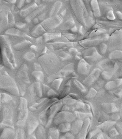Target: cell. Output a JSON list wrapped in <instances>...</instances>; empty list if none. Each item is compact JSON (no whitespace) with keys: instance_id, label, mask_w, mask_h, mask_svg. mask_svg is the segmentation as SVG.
I'll list each match as a JSON object with an SVG mask.
<instances>
[{"instance_id":"34","label":"cell","mask_w":122,"mask_h":139,"mask_svg":"<svg viewBox=\"0 0 122 139\" xmlns=\"http://www.w3.org/2000/svg\"><path fill=\"white\" fill-rule=\"evenodd\" d=\"M17 132L18 133L17 136H18V138H23L24 137L23 131L22 130H19Z\"/></svg>"},{"instance_id":"25","label":"cell","mask_w":122,"mask_h":139,"mask_svg":"<svg viewBox=\"0 0 122 139\" xmlns=\"http://www.w3.org/2000/svg\"><path fill=\"white\" fill-rule=\"evenodd\" d=\"M107 18L108 20H115V16L114 14V12L112 10L109 11L107 14Z\"/></svg>"},{"instance_id":"26","label":"cell","mask_w":122,"mask_h":139,"mask_svg":"<svg viewBox=\"0 0 122 139\" xmlns=\"http://www.w3.org/2000/svg\"><path fill=\"white\" fill-rule=\"evenodd\" d=\"M7 33L9 34L14 35H19L21 34L19 30L16 29H10L9 30L7 31Z\"/></svg>"},{"instance_id":"20","label":"cell","mask_w":122,"mask_h":139,"mask_svg":"<svg viewBox=\"0 0 122 139\" xmlns=\"http://www.w3.org/2000/svg\"><path fill=\"white\" fill-rule=\"evenodd\" d=\"M37 137L38 138H44L45 137V131L42 126H40L38 128L36 133Z\"/></svg>"},{"instance_id":"11","label":"cell","mask_w":122,"mask_h":139,"mask_svg":"<svg viewBox=\"0 0 122 139\" xmlns=\"http://www.w3.org/2000/svg\"><path fill=\"white\" fill-rule=\"evenodd\" d=\"M83 122L80 120H77L73 123L71 127V131L73 134H76L80 131Z\"/></svg>"},{"instance_id":"3","label":"cell","mask_w":122,"mask_h":139,"mask_svg":"<svg viewBox=\"0 0 122 139\" xmlns=\"http://www.w3.org/2000/svg\"><path fill=\"white\" fill-rule=\"evenodd\" d=\"M74 119L75 116L72 113L68 112L63 111L57 115L54 119V123L57 125L60 123L72 121Z\"/></svg>"},{"instance_id":"33","label":"cell","mask_w":122,"mask_h":139,"mask_svg":"<svg viewBox=\"0 0 122 139\" xmlns=\"http://www.w3.org/2000/svg\"><path fill=\"white\" fill-rule=\"evenodd\" d=\"M60 35L59 34H51L47 35V36H45V38H46V40H50L51 39H53L55 38L59 37H60Z\"/></svg>"},{"instance_id":"5","label":"cell","mask_w":122,"mask_h":139,"mask_svg":"<svg viewBox=\"0 0 122 139\" xmlns=\"http://www.w3.org/2000/svg\"><path fill=\"white\" fill-rule=\"evenodd\" d=\"M3 80L6 81V82L4 81V85H5V88H6V90L10 92L11 93H14L15 94L16 93H18V89L17 88L16 85H15V83L13 81V79L10 78L8 76H6L3 78Z\"/></svg>"},{"instance_id":"24","label":"cell","mask_w":122,"mask_h":139,"mask_svg":"<svg viewBox=\"0 0 122 139\" xmlns=\"http://www.w3.org/2000/svg\"><path fill=\"white\" fill-rule=\"evenodd\" d=\"M116 85H118L116 81H111L106 84V87L108 89H111L114 88Z\"/></svg>"},{"instance_id":"12","label":"cell","mask_w":122,"mask_h":139,"mask_svg":"<svg viewBox=\"0 0 122 139\" xmlns=\"http://www.w3.org/2000/svg\"><path fill=\"white\" fill-rule=\"evenodd\" d=\"M60 104H58L56 105H54L52 107L51 109H50V111L49 113V119H48V123H50V122L51 121L52 119H53V116L55 114L56 111H58V110H59V107H60Z\"/></svg>"},{"instance_id":"35","label":"cell","mask_w":122,"mask_h":139,"mask_svg":"<svg viewBox=\"0 0 122 139\" xmlns=\"http://www.w3.org/2000/svg\"><path fill=\"white\" fill-rule=\"evenodd\" d=\"M91 90H90L89 92V94H88V96H89V97H93V95L95 94V93L96 92L95 91V90L93 89H91Z\"/></svg>"},{"instance_id":"32","label":"cell","mask_w":122,"mask_h":139,"mask_svg":"<svg viewBox=\"0 0 122 139\" xmlns=\"http://www.w3.org/2000/svg\"><path fill=\"white\" fill-rule=\"evenodd\" d=\"M35 57V55L32 52H29L25 55V57L27 59L31 60Z\"/></svg>"},{"instance_id":"16","label":"cell","mask_w":122,"mask_h":139,"mask_svg":"<svg viewBox=\"0 0 122 139\" xmlns=\"http://www.w3.org/2000/svg\"><path fill=\"white\" fill-rule=\"evenodd\" d=\"M37 7L36 4H34L33 5H32L31 6H30L28 8L25 9V10H23L21 12V15L23 16H26L29 13H30L32 11H33V10H35V9Z\"/></svg>"},{"instance_id":"4","label":"cell","mask_w":122,"mask_h":139,"mask_svg":"<svg viewBox=\"0 0 122 139\" xmlns=\"http://www.w3.org/2000/svg\"><path fill=\"white\" fill-rule=\"evenodd\" d=\"M21 98L19 111L18 124L20 126L23 125L26 120L27 114V102L25 99Z\"/></svg>"},{"instance_id":"10","label":"cell","mask_w":122,"mask_h":139,"mask_svg":"<svg viewBox=\"0 0 122 139\" xmlns=\"http://www.w3.org/2000/svg\"><path fill=\"white\" fill-rule=\"evenodd\" d=\"M33 87H31L30 89V91H31L32 94L35 95L37 97H40L42 95V92H41V88L40 87V84L39 83H35L33 85ZM30 92V93H31Z\"/></svg>"},{"instance_id":"23","label":"cell","mask_w":122,"mask_h":139,"mask_svg":"<svg viewBox=\"0 0 122 139\" xmlns=\"http://www.w3.org/2000/svg\"><path fill=\"white\" fill-rule=\"evenodd\" d=\"M62 80H63L62 79L60 78L59 79H56L54 81L52 84L53 87L55 89V90H58L60 87V85L61 84V82H62Z\"/></svg>"},{"instance_id":"30","label":"cell","mask_w":122,"mask_h":139,"mask_svg":"<svg viewBox=\"0 0 122 139\" xmlns=\"http://www.w3.org/2000/svg\"><path fill=\"white\" fill-rule=\"evenodd\" d=\"M107 45L105 43H102L101 44L99 47V49L100 51L102 54H105L106 51L107 49Z\"/></svg>"},{"instance_id":"29","label":"cell","mask_w":122,"mask_h":139,"mask_svg":"<svg viewBox=\"0 0 122 139\" xmlns=\"http://www.w3.org/2000/svg\"><path fill=\"white\" fill-rule=\"evenodd\" d=\"M88 124V122L85 121L84 123V125H83V128H82V130H81V132L80 133L81 134L79 135V136H81V135H82V138H83V135H84L85 134H86V128L87 127H88V125H87V124Z\"/></svg>"},{"instance_id":"13","label":"cell","mask_w":122,"mask_h":139,"mask_svg":"<svg viewBox=\"0 0 122 139\" xmlns=\"http://www.w3.org/2000/svg\"><path fill=\"white\" fill-rule=\"evenodd\" d=\"M32 31V34L34 36H38L44 33L45 31V29L41 25H38Z\"/></svg>"},{"instance_id":"18","label":"cell","mask_w":122,"mask_h":139,"mask_svg":"<svg viewBox=\"0 0 122 139\" xmlns=\"http://www.w3.org/2000/svg\"><path fill=\"white\" fill-rule=\"evenodd\" d=\"M111 59H122V51H116L113 52L109 56Z\"/></svg>"},{"instance_id":"31","label":"cell","mask_w":122,"mask_h":139,"mask_svg":"<svg viewBox=\"0 0 122 139\" xmlns=\"http://www.w3.org/2000/svg\"><path fill=\"white\" fill-rule=\"evenodd\" d=\"M75 83L76 85V86L79 88V89L81 90V91L83 92H85L86 91V89L82 85L81 83H80L79 81L77 80L75 81Z\"/></svg>"},{"instance_id":"14","label":"cell","mask_w":122,"mask_h":139,"mask_svg":"<svg viewBox=\"0 0 122 139\" xmlns=\"http://www.w3.org/2000/svg\"><path fill=\"white\" fill-rule=\"evenodd\" d=\"M59 135L58 131L55 128H52L50 129L49 132L48 133V136L50 138H53V139L58 138L59 137Z\"/></svg>"},{"instance_id":"1","label":"cell","mask_w":122,"mask_h":139,"mask_svg":"<svg viewBox=\"0 0 122 139\" xmlns=\"http://www.w3.org/2000/svg\"><path fill=\"white\" fill-rule=\"evenodd\" d=\"M73 1V4H72L71 5L73 7L72 8L76 16L79 18L80 21L84 24V25H89V18L87 10L83 2L81 1H78V2H76V4L75 3V2Z\"/></svg>"},{"instance_id":"22","label":"cell","mask_w":122,"mask_h":139,"mask_svg":"<svg viewBox=\"0 0 122 139\" xmlns=\"http://www.w3.org/2000/svg\"><path fill=\"white\" fill-rule=\"evenodd\" d=\"M35 120H33L30 121V123L29 124V131L30 133H31L33 132V131L35 130V128L38 125V123Z\"/></svg>"},{"instance_id":"38","label":"cell","mask_w":122,"mask_h":139,"mask_svg":"<svg viewBox=\"0 0 122 139\" xmlns=\"http://www.w3.org/2000/svg\"><path fill=\"white\" fill-rule=\"evenodd\" d=\"M16 25L18 27H19V28H22V27H23L24 26H25V24H17Z\"/></svg>"},{"instance_id":"15","label":"cell","mask_w":122,"mask_h":139,"mask_svg":"<svg viewBox=\"0 0 122 139\" xmlns=\"http://www.w3.org/2000/svg\"><path fill=\"white\" fill-rule=\"evenodd\" d=\"M71 125L68 123H64L61 124L58 127L59 130L62 132H65L71 129Z\"/></svg>"},{"instance_id":"17","label":"cell","mask_w":122,"mask_h":139,"mask_svg":"<svg viewBox=\"0 0 122 139\" xmlns=\"http://www.w3.org/2000/svg\"><path fill=\"white\" fill-rule=\"evenodd\" d=\"M30 42L25 40L22 42L20 44L15 45L14 46V48L16 50H22L26 47L27 46L30 45Z\"/></svg>"},{"instance_id":"8","label":"cell","mask_w":122,"mask_h":139,"mask_svg":"<svg viewBox=\"0 0 122 139\" xmlns=\"http://www.w3.org/2000/svg\"><path fill=\"white\" fill-rule=\"evenodd\" d=\"M91 66L84 59H81L78 66V71L82 74H87L89 72Z\"/></svg>"},{"instance_id":"37","label":"cell","mask_w":122,"mask_h":139,"mask_svg":"<svg viewBox=\"0 0 122 139\" xmlns=\"http://www.w3.org/2000/svg\"><path fill=\"white\" fill-rule=\"evenodd\" d=\"M65 137L66 138H68V139H70V138H74V136L71 134V133H68L66 134L65 135Z\"/></svg>"},{"instance_id":"21","label":"cell","mask_w":122,"mask_h":139,"mask_svg":"<svg viewBox=\"0 0 122 139\" xmlns=\"http://www.w3.org/2000/svg\"><path fill=\"white\" fill-rule=\"evenodd\" d=\"M106 32V30L103 28H98L97 29L95 30L94 31H93L91 33L90 36L92 37L96 35H99L103 33H105Z\"/></svg>"},{"instance_id":"36","label":"cell","mask_w":122,"mask_h":139,"mask_svg":"<svg viewBox=\"0 0 122 139\" xmlns=\"http://www.w3.org/2000/svg\"><path fill=\"white\" fill-rule=\"evenodd\" d=\"M116 14H117L118 17L119 19L122 20V13H121V12L118 11V12H116Z\"/></svg>"},{"instance_id":"9","label":"cell","mask_w":122,"mask_h":139,"mask_svg":"<svg viewBox=\"0 0 122 139\" xmlns=\"http://www.w3.org/2000/svg\"><path fill=\"white\" fill-rule=\"evenodd\" d=\"M91 6L93 14L96 18H99L101 16V12L99 4L97 0H92L91 2Z\"/></svg>"},{"instance_id":"2","label":"cell","mask_w":122,"mask_h":139,"mask_svg":"<svg viewBox=\"0 0 122 139\" xmlns=\"http://www.w3.org/2000/svg\"><path fill=\"white\" fill-rule=\"evenodd\" d=\"M62 19L59 16H55L47 19L42 23L41 25L45 29H51L58 26L62 22Z\"/></svg>"},{"instance_id":"6","label":"cell","mask_w":122,"mask_h":139,"mask_svg":"<svg viewBox=\"0 0 122 139\" xmlns=\"http://www.w3.org/2000/svg\"><path fill=\"white\" fill-rule=\"evenodd\" d=\"M85 57L90 61H97L101 58V56L99 54L94 48H92L85 51Z\"/></svg>"},{"instance_id":"19","label":"cell","mask_w":122,"mask_h":139,"mask_svg":"<svg viewBox=\"0 0 122 139\" xmlns=\"http://www.w3.org/2000/svg\"><path fill=\"white\" fill-rule=\"evenodd\" d=\"M14 135V132L10 129H6L4 131L2 134V138H10Z\"/></svg>"},{"instance_id":"7","label":"cell","mask_w":122,"mask_h":139,"mask_svg":"<svg viewBox=\"0 0 122 139\" xmlns=\"http://www.w3.org/2000/svg\"><path fill=\"white\" fill-rule=\"evenodd\" d=\"M100 72L101 70L99 69L94 70L90 75L84 81L83 83L88 86L91 85L98 78Z\"/></svg>"},{"instance_id":"27","label":"cell","mask_w":122,"mask_h":139,"mask_svg":"<svg viewBox=\"0 0 122 139\" xmlns=\"http://www.w3.org/2000/svg\"><path fill=\"white\" fill-rule=\"evenodd\" d=\"M102 77H103V78L105 79L108 80L111 78L112 77V74L110 72H103L102 74Z\"/></svg>"},{"instance_id":"28","label":"cell","mask_w":122,"mask_h":139,"mask_svg":"<svg viewBox=\"0 0 122 139\" xmlns=\"http://www.w3.org/2000/svg\"><path fill=\"white\" fill-rule=\"evenodd\" d=\"M34 75L39 81H42L43 78V74L41 72H35Z\"/></svg>"}]
</instances>
